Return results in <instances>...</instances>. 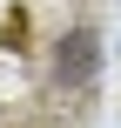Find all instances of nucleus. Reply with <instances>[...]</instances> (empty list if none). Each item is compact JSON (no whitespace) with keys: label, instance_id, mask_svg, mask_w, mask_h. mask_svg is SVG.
Wrapping results in <instances>:
<instances>
[{"label":"nucleus","instance_id":"f257e3e1","mask_svg":"<svg viewBox=\"0 0 121 128\" xmlns=\"http://www.w3.org/2000/svg\"><path fill=\"white\" fill-rule=\"evenodd\" d=\"M67 68H74V74H88V68H94V40H88V34L61 40V74H67Z\"/></svg>","mask_w":121,"mask_h":128}]
</instances>
